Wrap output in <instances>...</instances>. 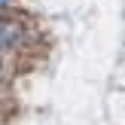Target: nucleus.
<instances>
[{"label": "nucleus", "mask_w": 125, "mask_h": 125, "mask_svg": "<svg viewBox=\"0 0 125 125\" xmlns=\"http://www.w3.org/2000/svg\"><path fill=\"white\" fill-rule=\"evenodd\" d=\"M6 3H12V0H0V6H6Z\"/></svg>", "instance_id": "obj_1"}, {"label": "nucleus", "mask_w": 125, "mask_h": 125, "mask_svg": "<svg viewBox=\"0 0 125 125\" xmlns=\"http://www.w3.org/2000/svg\"><path fill=\"white\" fill-rule=\"evenodd\" d=\"M0 31H3V18H0Z\"/></svg>", "instance_id": "obj_2"}]
</instances>
